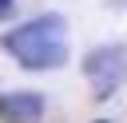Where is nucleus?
I'll return each instance as SVG.
<instances>
[{
  "mask_svg": "<svg viewBox=\"0 0 127 123\" xmlns=\"http://www.w3.org/2000/svg\"><path fill=\"white\" fill-rule=\"evenodd\" d=\"M4 48L20 67L52 71V67L67 63V20L56 16V12H44L28 24H20L16 32H8Z\"/></svg>",
  "mask_w": 127,
  "mask_h": 123,
  "instance_id": "1",
  "label": "nucleus"
},
{
  "mask_svg": "<svg viewBox=\"0 0 127 123\" xmlns=\"http://www.w3.org/2000/svg\"><path fill=\"white\" fill-rule=\"evenodd\" d=\"M83 75H87L95 99H111V95L119 91V83L127 79V48H123V44H103V48L87 52Z\"/></svg>",
  "mask_w": 127,
  "mask_h": 123,
  "instance_id": "2",
  "label": "nucleus"
},
{
  "mask_svg": "<svg viewBox=\"0 0 127 123\" xmlns=\"http://www.w3.org/2000/svg\"><path fill=\"white\" fill-rule=\"evenodd\" d=\"M40 115H44V95L40 91L0 95V119L4 123H40Z\"/></svg>",
  "mask_w": 127,
  "mask_h": 123,
  "instance_id": "3",
  "label": "nucleus"
},
{
  "mask_svg": "<svg viewBox=\"0 0 127 123\" xmlns=\"http://www.w3.org/2000/svg\"><path fill=\"white\" fill-rule=\"evenodd\" d=\"M12 12H16V0H0V24H4Z\"/></svg>",
  "mask_w": 127,
  "mask_h": 123,
  "instance_id": "4",
  "label": "nucleus"
},
{
  "mask_svg": "<svg viewBox=\"0 0 127 123\" xmlns=\"http://www.w3.org/2000/svg\"><path fill=\"white\" fill-rule=\"evenodd\" d=\"M111 8H127V0H111Z\"/></svg>",
  "mask_w": 127,
  "mask_h": 123,
  "instance_id": "5",
  "label": "nucleus"
}]
</instances>
